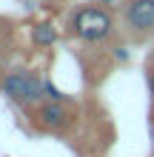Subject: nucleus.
Segmentation results:
<instances>
[{"label":"nucleus","instance_id":"9","mask_svg":"<svg viewBox=\"0 0 154 157\" xmlns=\"http://www.w3.org/2000/svg\"><path fill=\"white\" fill-rule=\"evenodd\" d=\"M40 3H54V0H40Z\"/></svg>","mask_w":154,"mask_h":157},{"label":"nucleus","instance_id":"4","mask_svg":"<svg viewBox=\"0 0 154 157\" xmlns=\"http://www.w3.org/2000/svg\"><path fill=\"white\" fill-rule=\"evenodd\" d=\"M37 123L43 128H51V132H60L71 123V112L66 109V103H57V100H46L37 109Z\"/></svg>","mask_w":154,"mask_h":157},{"label":"nucleus","instance_id":"1","mask_svg":"<svg viewBox=\"0 0 154 157\" xmlns=\"http://www.w3.org/2000/svg\"><path fill=\"white\" fill-rule=\"evenodd\" d=\"M69 29L77 40L83 43H103L108 34L114 32V17L108 14V9L100 3L92 6H80L69 20Z\"/></svg>","mask_w":154,"mask_h":157},{"label":"nucleus","instance_id":"5","mask_svg":"<svg viewBox=\"0 0 154 157\" xmlns=\"http://www.w3.org/2000/svg\"><path fill=\"white\" fill-rule=\"evenodd\" d=\"M32 43L37 46V49H49V46L57 43V29L49 23V20H40L32 26Z\"/></svg>","mask_w":154,"mask_h":157},{"label":"nucleus","instance_id":"7","mask_svg":"<svg viewBox=\"0 0 154 157\" xmlns=\"http://www.w3.org/2000/svg\"><path fill=\"white\" fill-rule=\"evenodd\" d=\"M146 83H148V91H151V97H154V63L146 69Z\"/></svg>","mask_w":154,"mask_h":157},{"label":"nucleus","instance_id":"8","mask_svg":"<svg viewBox=\"0 0 154 157\" xmlns=\"http://www.w3.org/2000/svg\"><path fill=\"white\" fill-rule=\"evenodd\" d=\"M100 6H117V3H123V0H97Z\"/></svg>","mask_w":154,"mask_h":157},{"label":"nucleus","instance_id":"2","mask_svg":"<svg viewBox=\"0 0 154 157\" xmlns=\"http://www.w3.org/2000/svg\"><path fill=\"white\" fill-rule=\"evenodd\" d=\"M0 91L17 106H40L46 103V80H40L34 71L14 69L0 80Z\"/></svg>","mask_w":154,"mask_h":157},{"label":"nucleus","instance_id":"6","mask_svg":"<svg viewBox=\"0 0 154 157\" xmlns=\"http://www.w3.org/2000/svg\"><path fill=\"white\" fill-rule=\"evenodd\" d=\"M46 100H57V103H63L60 89H54V86H51V80H46Z\"/></svg>","mask_w":154,"mask_h":157},{"label":"nucleus","instance_id":"3","mask_svg":"<svg viewBox=\"0 0 154 157\" xmlns=\"http://www.w3.org/2000/svg\"><path fill=\"white\" fill-rule=\"evenodd\" d=\"M123 26L134 37L154 34V0H126L123 9Z\"/></svg>","mask_w":154,"mask_h":157}]
</instances>
